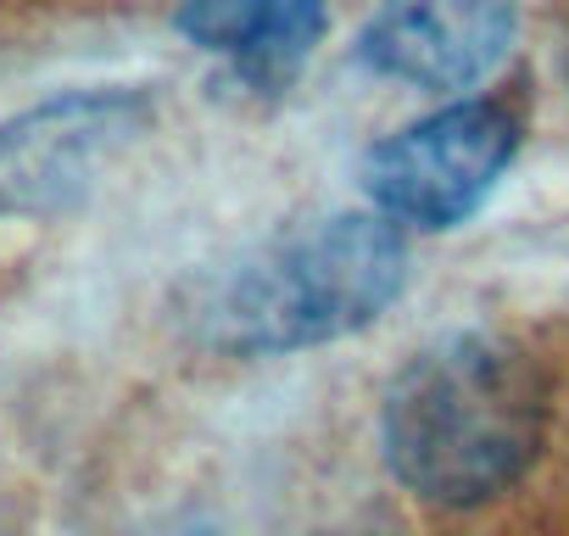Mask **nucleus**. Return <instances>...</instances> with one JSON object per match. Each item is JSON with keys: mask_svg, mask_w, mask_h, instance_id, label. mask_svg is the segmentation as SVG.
I'll return each instance as SVG.
<instances>
[{"mask_svg": "<svg viewBox=\"0 0 569 536\" xmlns=\"http://www.w3.org/2000/svg\"><path fill=\"white\" fill-rule=\"evenodd\" d=\"M547 425L541 369L502 336H447L386 391L380 447L391 475L425 503L469 508L508 492Z\"/></svg>", "mask_w": 569, "mask_h": 536, "instance_id": "1", "label": "nucleus"}, {"mask_svg": "<svg viewBox=\"0 0 569 536\" xmlns=\"http://www.w3.org/2000/svg\"><path fill=\"white\" fill-rule=\"evenodd\" d=\"M408 280L402 229L369 212L297 224L212 280L196 319L223 353H297L375 325Z\"/></svg>", "mask_w": 569, "mask_h": 536, "instance_id": "2", "label": "nucleus"}, {"mask_svg": "<svg viewBox=\"0 0 569 536\" xmlns=\"http://www.w3.org/2000/svg\"><path fill=\"white\" fill-rule=\"evenodd\" d=\"M513 146L519 129L502 107L463 101L380 140L363 162V190L397 229H452L486 201Z\"/></svg>", "mask_w": 569, "mask_h": 536, "instance_id": "3", "label": "nucleus"}, {"mask_svg": "<svg viewBox=\"0 0 569 536\" xmlns=\"http://www.w3.org/2000/svg\"><path fill=\"white\" fill-rule=\"evenodd\" d=\"M146 123L140 90H73L0 123V218L68 212Z\"/></svg>", "mask_w": 569, "mask_h": 536, "instance_id": "4", "label": "nucleus"}, {"mask_svg": "<svg viewBox=\"0 0 569 536\" xmlns=\"http://www.w3.org/2000/svg\"><path fill=\"white\" fill-rule=\"evenodd\" d=\"M519 23V0H386L358 51L375 73L419 90H463L486 79Z\"/></svg>", "mask_w": 569, "mask_h": 536, "instance_id": "5", "label": "nucleus"}, {"mask_svg": "<svg viewBox=\"0 0 569 536\" xmlns=\"http://www.w3.org/2000/svg\"><path fill=\"white\" fill-rule=\"evenodd\" d=\"M325 0H184L179 34L251 79H291L325 40Z\"/></svg>", "mask_w": 569, "mask_h": 536, "instance_id": "6", "label": "nucleus"}]
</instances>
